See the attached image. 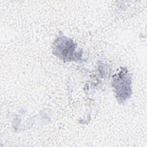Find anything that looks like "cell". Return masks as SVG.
Wrapping results in <instances>:
<instances>
[{
	"mask_svg": "<svg viewBox=\"0 0 147 147\" xmlns=\"http://www.w3.org/2000/svg\"><path fill=\"white\" fill-rule=\"evenodd\" d=\"M113 87L116 97L119 102L125 101L129 98L131 94V82L126 69H122L114 75Z\"/></svg>",
	"mask_w": 147,
	"mask_h": 147,
	"instance_id": "cell-1",
	"label": "cell"
},
{
	"mask_svg": "<svg viewBox=\"0 0 147 147\" xmlns=\"http://www.w3.org/2000/svg\"><path fill=\"white\" fill-rule=\"evenodd\" d=\"M76 47L73 41L63 36L58 38L55 41L53 51L56 56L63 60H73L78 59L79 56H81V54L76 53Z\"/></svg>",
	"mask_w": 147,
	"mask_h": 147,
	"instance_id": "cell-2",
	"label": "cell"
}]
</instances>
